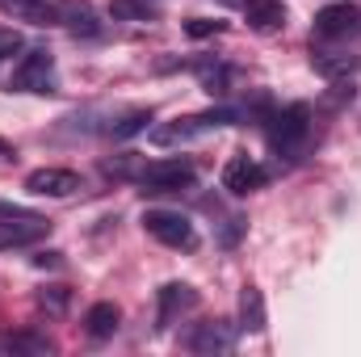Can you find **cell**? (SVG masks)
Segmentation results:
<instances>
[{"mask_svg":"<svg viewBox=\"0 0 361 357\" xmlns=\"http://www.w3.org/2000/svg\"><path fill=\"white\" fill-rule=\"evenodd\" d=\"M361 42V8L353 4H328L315 13L311 47H353Z\"/></svg>","mask_w":361,"mask_h":357,"instance_id":"1","label":"cell"},{"mask_svg":"<svg viewBox=\"0 0 361 357\" xmlns=\"http://www.w3.org/2000/svg\"><path fill=\"white\" fill-rule=\"evenodd\" d=\"M307 139H311V105L294 101V105L277 109V114L269 118V143H273V152L294 156Z\"/></svg>","mask_w":361,"mask_h":357,"instance_id":"2","label":"cell"},{"mask_svg":"<svg viewBox=\"0 0 361 357\" xmlns=\"http://www.w3.org/2000/svg\"><path fill=\"white\" fill-rule=\"evenodd\" d=\"M8 89L17 92H38V97H51L59 89V76H55V59L38 47V51H25L8 76Z\"/></svg>","mask_w":361,"mask_h":357,"instance_id":"3","label":"cell"},{"mask_svg":"<svg viewBox=\"0 0 361 357\" xmlns=\"http://www.w3.org/2000/svg\"><path fill=\"white\" fill-rule=\"evenodd\" d=\"M197 181V169L185 160V156H164V160H152L143 173H139V185L147 193H180Z\"/></svg>","mask_w":361,"mask_h":357,"instance_id":"4","label":"cell"},{"mask_svg":"<svg viewBox=\"0 0 361 357\" xmlns=\"http://www.w3.org/2000/svg\"><path fill=\"white\" fill-rule=\"evenodd\" d=\"M47 219L42 214H34V210H25V206H0V248H25V244H34V240H42L47 236Z\"/></svg>","mask_w":361,"mask_h":357,"instance_id":"5","label":"cell"},{"mask_svg":"<svg viewBox=\"0 0 361 357\" xmlns=\"http://www.w3.org/2000/svg\"><path fill=\"white\" fill-rule=\"evenodd\" d=\"M143 231L152 240H160L164 248H197V227L180 214V210H147L143 214Z\"/></svg>","mask_w":361,"mask_h":357,"instance_id":"6","label":"cell"},{"mask_svg":"<svg viewBox=\"0 0 361 357\" xmlns=\"http://www.w3.org/2000/svg\"><path fill=\"white\" fill-rule=\"evenodd\" d=\"M265 181H269V173H265L252 156H231V160L223 164V189H227V193H235V198L257 193Z\"/></svg>","mask_w":361,"mask_h":357,"instance_id":"7","label":"cell"},{"mask_svg":"<svg viewBox=\"0 0 361 357\" xmlns=\"http://www.w3.org/2000/svg\"><path fill=\"white\" fill-rule=\"evenodd\" d=\"M55 353V341L34 328H0V357H47Z\"/></svg>","mask_w":361,"mask_h":357,"instance_id":"8","label":"cell"},{"mask_svg":"<svg viewBox=\"0 0 361 357\" xmlns=\"http://www.w3.org/2000/svg\"><path fill=\"white\" fill-rule=\"evenodd\" d=\"M25 189L34 193V198H72V193H80V177L72 173V169H34L30 177H25Z\"/></svg>","mask_w":361,"mask_h":357,"instance_id":"9","label":"cell"},{"mask_svg":"<svg viewBox=\"0 0 361 357\" xmlns=\"http://www.w3.org/2000/svg\"><path fill=\"white\" fill-rule=\"evenodd\" d=\"M235 118V109H227V105H219V109H206V114H193V118H185L177 126H164V131H156V143H177V139H193V135H202V131H210V126H227Z\"/></svg>","mask_w":361,"mask_h":357,"instance_id":"10","label":"cell"},{"mask_svg":"<svg viewBox=\"0 0 361 357\" xmlns=\"http://www.w3.org/2000/svg\"><path fill=\"white\" fill-rule=\"evenodd\" d=\"M361 63V55H353V47H311V68L328 80H345L353 76Z\"/></svg>","mask_w":361,"mask_h":357,"instance_id":"11","label":"cell"},{"mask_svg":"<svg viewBox=\"0 0 361 357\" xmlns=\"http://www.w3.org/2000/svg\"><path fill=\"white\" fill-rule=\"evenodd\" d=\"M185 345H189L193 353H231V349H235V332H231V324L210 320V324H197Z\"/></svg>","mask_w":361,"mask_h":357,"instance_id":"12","label":"cell"},{"mask_svg":"<svg viewBox=\"0 0 361 357\" xmlns=\"http://www.w3.org/2000/svg\"><path fill=\"white\" fill-rule=\"evenodd\" d=\"M55 21L63 30H72V34H85V38L101 34V17L92 13V4H85V0H59L55 4Z\"/></svg>","mask_w":361,"mask_h":357,"instance_id":"13","label":"cell"},{"mask_svg":"<svg viewBox=\"0 0 361 357\" xmlns=\"http://www.w3.org/2000/svg\"><path fill=\"white\" fill-rule=\"evenodd\" d=\"M244 21L257 34H277V30H286V4L281 0H244Z\"/></svg>","mask_w":361,"mask_h":357,"instance_id":"14","label":"cell"},{"mask_svg":"<svg viewBox=\"0 0 361 357\" xmlns=\"http://www.w3.org/2000/svg\"><path fill=\"white\" fill-rule=\"evenodd\" d=\"M193 307H197V290L185 286V282H169V286L160 290V328L173 324L180 311H193Z\"/></svg>","mask_w":361,"mask_h":357,"instance_id":"15","label":"cell"},{"mask_svg":"<svg viewBox=\"0 0 361 357\" xmlns=\"http://www.w3.org/2000/svg\"><path fill=\"white\" fill-rule=\"evenodd\" d=\"M240 328L244 332H265V294H261V286H244V294H240Z\"/></svg>","mask_w":361,"mask_h":357,"instance_id":"16","label":"cell"},{"mask_svg":"<svg viewBox=\"0 0 361 357\" xmlns=\"http://www.w3.org/2000/svg\"><path fill=\"white\" fill-rule=\"evenodd\" d=\"M118 320H122V311L114 303H92L89 315H85V332H89L92 341H109L118 332Z\"/></svg>","mask_w":361,"mask_h":357,"instance_id":"17","label":"cell"},{"mask_svg":"<svg viewBox=\"0 0 361 357\" xmlns=\"http://www.w3.org/2000/svg\"><path fill=\"white\" fill-rule=\"evenodd\" d=\"M0 8H4L8 17L30 21V25H47V21H55V4H47V0H0Z\"/></svg>","mask_w":361,"mask_h":357,"instance_id":"18","label":"cell"},{"mask_svg":"<svg viewBox=\"0 0 361 357\" xmlns=\"http://www.w3.org/2000/svg\"><path fill=\"white\" fill-rule=\"evenodd\" d=\"M109 13H114L118 21H152L160 8H156L152 0H114V4H109Z\"/></svg>","mask_w":361,"mask_h":357,"instance_id":"19","label":"cell"},{"mask_svg":"<svg viewBox=\"0 0 361 357\" xmlns=\"http://www.w3.org/2000/svg\"><path fill=\"white\" fill-rule=\"evenodd\" d=\"M152 126V109H135V114H126L118 126H114V139H130V135H139V131H147Z\"/></svg>","mask_w":361,"mask_h":357,"instance_id":"20","label":"cell"},{"mask_svg":"<svg viewBox=\"0 0 361 357\" xmlns=\"http://www.w3.org/2000/svg\"><path fill=\"white\" fill-rule=\"evenodd\" d=\"M38 307H42L47 315H63V311H68V290H63V286H47V290L38 294Z\"/></svg>","mask_w":361,"mask_h":357,"instance_id":"21","label":"cell"},{"mask_svg":"<svg viewBox=\"0 0 361 357\" xmlns=\"http://www.w3.org/2000/svg\"><path fill=\"white\" fill-rule=\"evenodd\" d=\"M185 30H189L193 38H206V34H223V21H210V17H193V21H185Z\"/></svg>","mask_w":361,"mask_h":357,"instance_id":"22","label":"cell"},{"mask_svg":"<svg viewBox=\"0 0 361 357\" xmlns=\"http://www.w3.org/2000/svg\"><path fill=\"white\" fill-rule=\"evenodd\" d=\"M21 51V34L17 30H0V59H13Z\"/></svg>","mask_w":361,"mask_h":357,"instance_id":"23","label":"cell"},{"mask_svg":"<svg viewBox=\"0 0 361 357\" xmlns=\"http://www.w3.org/2000/svg\"><path fill=\"white\" fill-rule=\"evenodd\" d=\"M0 156H13V143L8 139H0Z\"/></svg>","mask_w":361,"mask_h":357,"instance_id":"24","label":"cell"},{"mask_svg":"<svg viewBox=\"0 0 361 357\" xmlns=\"http://www.w3.org/2000/svg\"><path fill=\"white\" fill-rule=\"evenodd\" d=\"M223 4H244V0H223Z\"/></svg>","mask_w":361,"mask_h":357,"instance_id":"25","label":"cell"}]
</instances>
